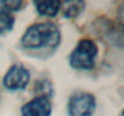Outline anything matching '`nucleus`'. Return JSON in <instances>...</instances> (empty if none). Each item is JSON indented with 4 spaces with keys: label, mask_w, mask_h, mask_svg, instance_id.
Here are the masks:
<instances>
[{
    "label": "nucleus",
    "mask_w": 124,
    "mask_h": 116,
    "mask_svg": "<svg viewBox=\"0 0 124 116\" xmlns=\"http://www.w3.org/2000/svg\"><path fill=\"white\" fill-rule=\"evenodd\" d=\"M15 24V17L11 11L0 5V35L12 30Z\"/></svg>",
    "instance_id": "7"
},
{
    "label": "nucleus",
    "mask_w": 124,
    "mask_h": 116,
    "mask_svg": "<svg viewBox=\"0 0 124 116\" xmlns=\"http://www.w3.org/2000/svg\"><path fill=\"white\" fill-rule=\"evenodd\" d=\"M63 6V15L66 18H75L84 7V2L82 1H66L62 4Z\"/></svg>",
    "instance_id": "8"
},
{
    "label": "nucleus",
    "mask_w": 124,
    "mask_h": 116,
    "mask_svg": "<svg viewBox=\"0 0 124 116\" xmlns=\"http://www.w3.org/2000/svg\"><path fill=\"white\" fill-rule=\"evenodd\" d=\"M96 100L93 94L81 92L69 99L68 111L70 116H92L95 111Z\"/></svg>",
    "instance_id": "3"
},
{
    "label": "nucleus",
    "mask_w": 124,
    "mask_h": 116,
    "mask_svg": "<svg viewBox=\"0 0 124 116\" xmlns=\"http://www.w3.org/2000/svg\"><path fill=\"white\" fill-rule=\"evenodd\" d=\"M98 56V46L93 40L83 39L70 54V65L75 69L89 70L95 65Z\"/></svg>",
    "instance_id": "2"
},
{
    "label": "nucleus",
    "mask_w": 124,
    "mask_h": 116,
    "mask_svg": "<svg viewBox=\"0 0 124 116\" xmlns=\"http://www.w3.org/2000/svg\"><path fill=\"white\" fill-rule=\"evenodd\" d=\"M118 21H119V28L124 33V4L121 5L118 10Z\"/></svg>",
    "instance_id": "10"
},
{
    "label": "nucleus",
    "mask_w": 124,
    "mask_h": 116,
    "mask_svg": "<svg viewBox=\"0 0 124 116\" xmlns=\"http://www.w3.org/2000/svg\"><path fill=\"white\" fill-rule=\"evenodd\" d=\"M60 42V33L55 24L51 22L36 23L27 29L22 36V45L28 50L55 48Z\"/></svg>",
    "instance_id": "1"
},
{
    "label": "nucleus",
    "mask_w": 124,
    "mask_h": 116,
    "mask_svg": "<svg viewBox=\"0 0 124 116\" xmlns=\"http://www.w3.org/2000/svg\"><path fill=\"white\" fill-rule=\"evenodd\" d=\"M36 11L42 16L53 17L58 13L62 7V2L58 0H45V1H34Z\"/></svg>",
    "instance_id": "6"
},
{
    "label": "nucleus",
    "mask_w": 124,
    "mask_h": 116,
    "mask_svg": "<svg viewBox=\"0 0 124 116\" xmlns=\"http://www.w3.org/2000/svg\"><path fill=\"white\" fill-rule=\"evenodd\" d=\"M22 116H49L52 105L46 96H39L25 103L21 109Z\"/></svg>",
    "instance_id": "5"
},
{
    "label": "nucleus",
    "mask_w": 124,
    "mask_h": 116,
    "mask_svg": "<svg viewBox=\"0 0 124 116\" xmlns=\"http://www.w3.org/2000/svg\"><path fill=\"white\" fill-rule=\"evenodd\" d=\"M30 80L29 71L22 65H12L4 76V86L10 91L24 89Z\"/></svg>",
    "instance_id": "4"
},
{
    "label": "nucleus",
    "mask_w": 124,
    "mask_h": 116,
    "mask_svg": "<svg viewBox=\"0 0 124 116\" xmlns=\"http://www.w3.org/2000/svg\"><path fill=\"white\" fill-rule=\"evenodd\" d=\"M122 116H124V110H123V113H122Z\"/></svg>",
    "instance_id": "11"
},
{
    "label": "nucleus",
    "mask_w": 124,
    "mask_h": 116,
    "mask_svg": "<svg viewBox=\"0 0 124 116\" xmlns=\"http://www.w3.org/2000/svg\"><path fill=\"white\" fill-rule=\"evenodd\" d=\"M0 5L2 7H5L6 10L12 12V11H19L21 7L23 6V2L19 1V0H17V1L16 0H11V1H1Z\"/></svg>",
    "instance_id": "9"
}]
</instances>
